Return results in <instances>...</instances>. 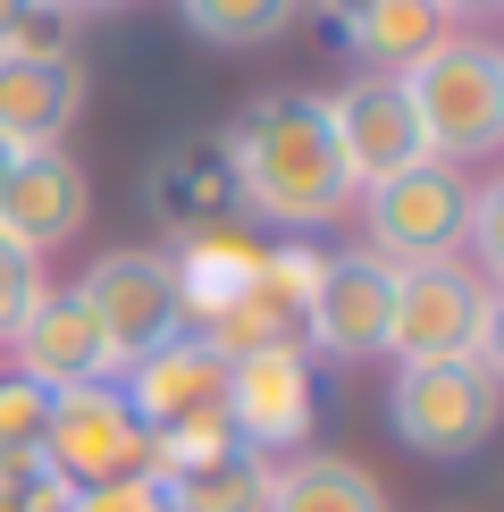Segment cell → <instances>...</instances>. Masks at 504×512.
Instances as JSON below:
<instances>
[{
  "instance_id": "6da1fadb",
  "label": "cell",
  "mask_w": 504,
  "mask_h": 512,
  "mask_svg": "<svg viewBox=\"0 0 504 512\" xmlns=\"http://www.w3.org/2000/svg\"><path fill=\"white\" fill-rule=\"evenodd\" d=\"M219 152H227V177H236V202L252 219L286 227V236L328 227L353 210V177L336 160L320 93H261L252 110H236Z\"/></svg>"
},
{
  "instance_id": "7a4b0ae2",
  "label": "cell",
  "mask_w": 504,
  "mask_h": 512,
  "mask_svg": "<svg viewBox=\"0 0 504 512\" xmlns=\"http://www.w3.org/2000/svg\"><path fill=\"white\" fill-rule=\"evenodd\" d=\"M395 84H404V101H412V126H420V152L429 160L471 168V160H488L504 143V51L496 42L446 34Z\"/></svg>"
},
{
  "instance_id": "3957f363",
  "label": "cell",
  "mask_w": 504,
  "mask_h": 512,
  "mask_svg": "<svg viewBox=\"0 0 504 512\" xmlns=\"http://www.w3.org/2000/svg\"><path fill=\"white\" fill-rule=\"evenodd\" d=\"M496 328H504V303L479 269H462V261L395 269V303H387V353L395 361H471V370L504 378Z\"/></svg>"
},
{
  "instance_id": "277c9868",
  "label": "cell",
  "mask_w": 504,
  "mask_h": 512,
  "mask_svg": "<svg viewBox=\"0 0 504 512\" xmlns=\"http://www.w3.org/2000/svg\"><path fill=\"white\" fill-rule=\"evenodd\" d=\"M387 420L412 454L429 462H462L496 437V378L471 361H395L387 387Z\"/></svg>"
},
{
  "instance_id": "5b68a950",
  "label": "cell",
  "mask_w": 504,
  "mask_h": 512,
  "mask_svg": "<svg viewBox=\"0 0 504 512\" xmlns=\"http://www.w3.org/2000/svg\"><path fill=\"white\" fill-rule=\"evenodd\" d=\"M42 471H59L68 487H101V479L152 471V429H143L135 403L118 395V378L51 395V420H42Z\"/></svg>"
},
{
  "instance_id": "8992f818",
  "label": "cell",
  "mask_w": 504,
  "mask_h": 512,
  "mask_svg": "<svg viewBox=\"0 0 504 512\" xmlns=\"http://www.w3.org/2000/svg\"><path fill=\"white\" fill-rule=\"evenodd\" d=\"M370 252L387 269H420V261H454L462 252V210H471V177L446 160H412L404 177L370 185Z\"/></svg>"
},
{
  "instance_id": "52a82bcc",
  "label": "cell",
  "mask_w": 504,
  "mask_h": 512,
  "mask_svg": "<svg viewBox=\"0 0 504 512\" xmlns=\"http://www.w3.org/2000/svg\"><path fill=\"white\" fill-rule=\"evenodd\" d=\"M311 412H320V387H311V353L303 345H252L227 353V429H236L244 454L278 462L311 437Z\"/></svg>"
},
{
  "instance_id": "ba28073f",
  "label": "cell",
  "mask_w": 504,
  "mask_h": 512,
  "mask_svg": "<svg viewBox=\"0 0 504 512\" xmlns=\"http://www.w3.org/2000/svg\"><path fill=\"white\" fill-rule=\"evenodd\" d=\"M84 110V68L59 42V26H34L0 51V143L9 152H51Z\"/></svg>"
},
{
  "instance_id": "9c48e42d",
  "label": "cell",
  "mask_w": 504,
  "mask_h": 512,
  "mask_svg": "<svg viewBox=\"0 0 504 512\" xmlns=\"http://www.w3.org/2000/svg\"><path fill=\"white\" fill-rule=\"evenodd\" d=\"M84 311L101 319V336L118 345V361H143L160 353L168 336H185V311H177V261L168 252H110L84 277Z\"/></svg>"
},
{
  "instance_id": "30bf717a",
  "label": "cell",
  "mask_w": 504,
  "mask_h": 512,
  "mask_svg": "<svg viewBox=\"0 0 504 512\" xmlns=\"http://www.w3.org/2000/svg\"><path fill=\"white\" fill-rule=\"evenodd\" d=\"M320 110H328L336 160H345V177H353V202H362L370 185L404 177L412 160H429V152H420V126H412V101H404L395 76H353L345 93L320 101Z\"/></svg>"
},
{
  "instance_id": "8fae6325",
  "label": "cell",
  "mask_w": 504,
  "mask_h": 512,
  "mask_svg": "<svg viewBox=\"0 0 504 512\" xmlns=\"http://www.w3.org/2000/svg\"><path fill=\"white\" fill-rule=\"evenodd\" d=\"M9 353H17V378H26V387H42V395L101 387V378H118V370H126L118 345L101 336V319L84 311V294H51V286H42V303L17 319Z\"/></svg>"
},
{
  "instance_id": "7c38bea8",
  "label": "cell",
  "mask_w": 504,
  "mask_h": 512,
  "mask_svg": "<svg viewBox=\"0 0 504 512\" xmlns=\"http://www.w3.org/2000/svg\"><path fill=\"white\" fill-rule=\"evenodd\" d=\"M118 395L135 403L143 429H194V420H227V353L210 336H168L160 353L126 361Z\"/></svg>"
},
{
  "instance_id": "4fadbf2b",
  "label": "cell",
  "mask_w": 504,
  "mask_h": 512,
  "mask_svg": "<svg viewBox=\"0 0 504 512\" xmlns=\"http://www.w3.org/2000/svg\"><path fill=\"white\" fill-rule=\"evenodd\" d=\"M84 210H93V185H84V168L59 152V143L51 152H17L9 168H0V244H17L26 261L76 244Z\"/></svg>"
},
{
  "instance_id": "5bb4252c",
  "label": "cell",
  "mask_w": 504,
  "mask_h": 512,
  "mask_svg": "<svg viewBox=\"0 0 504 512\" xmlns=\"http://www.w3.org/2000/svg\"><path fill=\"white\" fill-rule=\"evenodd\" d=\"M387 303H395V269L378 252H328L320 261V286H311V311H303V336L336 361H362V353H387Z\"/></svg>"
},
{
  "instance_id": "9a60e30c",
  "label": "cell",
  "mask_w": 504,
  "mask_h": 512,
  "mask_svg": "<svg viewBox=\"0 0 504 512\" xmlns=\"http://www.w3.org/2000/svg\"><path fill=\"white\" fill-rule=\"evenodd\" d=\"M320 261H328V252H311L303 236L261 244V269H252V286L236 294V311L210 328V345H219V353L303 345V311H311V286H320Z\"/></svg>"
},
{
  "instance_id": "2e32d148",
  "label": "cell",
  "mask_w": 504,
  "mask_h": 512,
  "mask_svg": "<svg viewBox=\"0 0 504 512\" xmlns=\"http://www.w3.org/2000/svg\"><path fill=\"white\" fill-rule=\"evenodd\" d=\"M143 202L160 210L168 236H202V227H227V210H236V177H227V152L219 135H185L168 143L152 160V177H143Z\"/></svg>"
},
{
  "instance_id": "e0dca14e",
  "label": "cell",
  "mask_w": 504,
  "mask_h": 512,
  "mask_svg": "<svg viewBox=\"0 0 504 512\" xmlns=\"http://www.w3.org/2000/svg\"><path fill=\"white\" fill-rule=\"evenodd\" d=\"M168 261H177V311H185V336H210L227 311H236V294L252 286L261 244L236 236V227H202V236H185Z\"/></svg>"
},
{
  "instance_id": "ac0fdd59",
  "label": "cell",
  "mask_w": 504,
  "mask_h": 512,
  "mask_svg": "<svg viewBox=\"0 0 504 512\" xmlns=\"http://www.w3.org/2000/svg\"><path fill=\"white\" fill-rule=\"evenodd\" d=\"M336 34H345V51L362 59V68L404 76L420 51H437V42H446V9H437V0H362Z\"/></svg>"
},
{
  "instance_id": "d6986e66",
  "label": "cell",
  "mask_w": 504,
  "mask_h": 512,
  "mask_svg": "<svg viewBox=\"0 0 504 512\" xmlns=\"http://www.w3.org/2000/svg\"><path fill=\"white\" fill-rule=\"evenodd\" d=\"M261 512H387V487L345 454H303V462H269Z\"/></svg>"
},
{
  "instance_id": "ffe728a7",
  "label": "cell",
  "mask_w": 504,
  "mask_h": 512,
  "mask_svg": "<svg viewBox=\"0 0 504 512\" xmlns=\"http://www.w3.org/2000/svg\"><path fill=\"white\" fill-rule=\"evenodd\" d=\"M160 496H168V512H261L269 462L244 454V445H227V454H210V462L160 471Z\"/></svg>"
},
{
  "instance_id": "44dd1931",
  "label": "cell",
  "mask_w": 504,
  "mask_h": 512,
  "mask_svg": "<svg viewBox=\"0 0 504 512\" xmlns=\"http://www.w3.org/2000/svg\"><path fill=\"white\" fill-rule=\"evenodd\" d=\"M177 17L210 51H269V42L294 34L303 0H177Z\"/></svg>"
},
{
  "instance_id": "7402d4cb",
  "label": "cell",
  "mask_w": 504,
  "mask_h": 512,
  "mask_svg": "<svg viewBox=\"0 0 504 512\" xmlns=\"http://www.w3.org/2000/svg\"><path fill=\"white\" fill-rule=\"evenodd\" d=\"M42 420H51V395L26 378H0V462L42 454Z\"/></svg>"
},
{
  "instance_id": "603a6c76",
  "label": "cell",
  "mask_w": 504,
  "mask_h": 512,
  "mask_svg": "<svg viewBox=\"0 0 504 512\" xmlns=\"http://www.w3.org/2000/svg\"><path fill=\"white\" fill-rule=\"evenodd\" d=\"M462 244H471L479 277L496 286V277H504V185H496V177H488V185L471 177V210H462Z\"/></svg>"
},
{
  "instance_id": "cb8c5ba5",
  "label": "cell",
  "mask_w": 504,
  "mask_h": 512,
  "mask_svg": "<svg viewBox=\"0 0 504 512\" xmlns=\"http://www.w3.org/2000/svg\"><path fill=\"white\" fill-rule=\"evenodd\" d=\"M42 303V261H26L17 244H0V345L17 336V319Z\"/></svg>"
},
{
  "instance_id": "d4e9b609",
  "label": "cell",
  "mask_w": 504,
  "mask_h": 512,
  "mask_svg": "<svg viewBox=\"0 0 504 512\" xmlns=\"http://www.w3.org/2000/svg\"><path fill=\"white\" fill-rule=\"evenodd\" d=\"M68 512H168V496H160V479H152V471H135V479L76 487V504H68Z\"/></svg>"
},
{
  "instance_id": "484cf974",
  "label": "cell",
  "mask_w": 504,
  "mask_h": 512,
  "mask_svg": "<svg viewBox=\"0 0 504 512\" xmlns=\"http://www.w3.org/2000/svg\"><path fill=\"white\" fill-rule=\"evenodd\" d=\"M34 26H51V17H42L34 0H0V51H9V42H26Z\"/></svg>"
},
{
  "instance_id": "4316f807",
  "label": "cell",
  "mask_w": 504,
  "mask_h": 512,
  "mask_svg": "<svg viewBox=\"0 0 504 512\" xmlns=\"http://www.w3.org/2000/svg\"><path fill=\"white\" fill-rule=\"evenodd\" d=\"M42 17H101V9H135V0H34Z\"/></svg>"
},
{
  "instance_id": "83f0119b",
  "label": "cell",
  "mask_w": 504,
  "mask_h": 512,
  "mask_svg": "<svg viewBox=\"0 0 504 512\" xmlns=\"http://www.w3.org/2000/svg\"><path fill=\"white\" fill-rule=\"evenodd\" d=\"M303 9H320V17H328V26H345V17H353V9H362V0H303Z\"/></svg>"
},
{
  "instance_id": "f1b7e54d",
  "label": "cell",
  "mask_w": 504,
  "mask_h": 512,
  "mask_svg": "<svg viewBox=\"0 0 504 512\" xmlns=\"http://www.w3.org/2000/svg\"><path fill=\"white\" fill-rule=\"evenodd\" d=\"M446 17H479V9H496V0H437Z\"/></svg>"
},
{
  "instance_id": "f546056e",
  "label": "cell",
  "mask_w": 504,
  "mask_h": 512,
  "mask_svg": "<svg viewBox=\"0 0 504 512\" xmlns=\"http://www.w3.org/2000/svg\"><path fill=\"white\" fill-rule=\"evenodd\" d=\"M9 160H17V152H9V143H0V168H9Z\"/></svg>"
}]
</instances>
